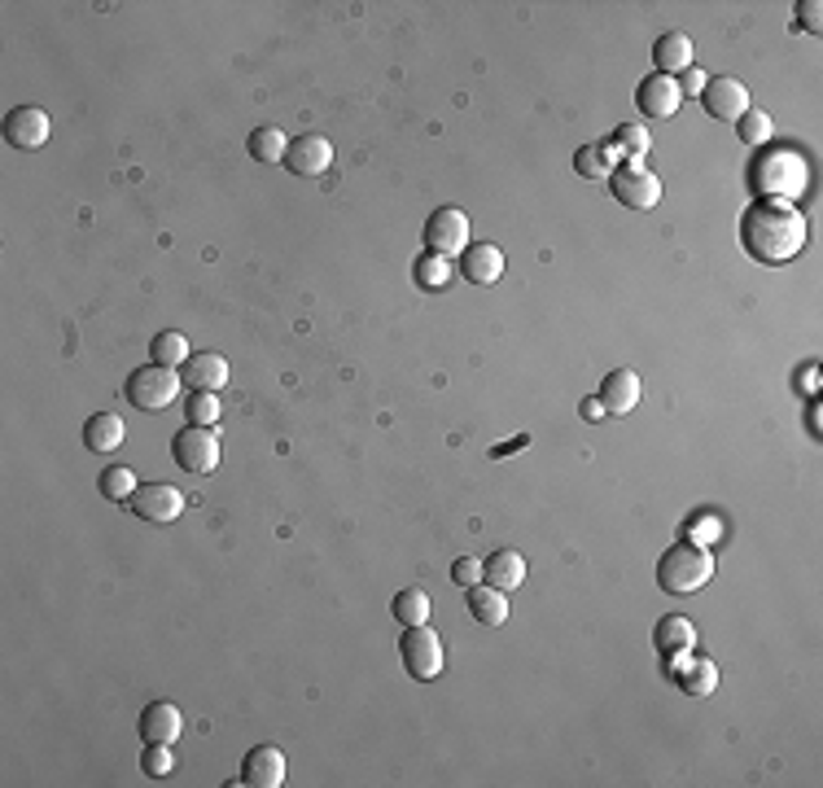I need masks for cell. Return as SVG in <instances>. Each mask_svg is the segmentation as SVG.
<instances>
[{
	"mask_svg": "<svg viewBox=\"0 0 823 788\" xmlns=\"http://www.w3.org/2000/svg\"><path fill=\"white\" fill-rule=\"evenodd\" d=\"M399 658H403V666H408V675L412 679H439L443 675V662H447L443 640H439L425 622H421V627H403Z\"/></svg>",
	"mask_w": 823,
	"mask_h": 788,
	"instance_id": "obj_7",
	"label": "cell"
},
{
	"mask_svg": "<svg viewBox=\"0 0 823 788\" xmlns=\"http://www.w3.org/2000/svg\"><path fill=\"white\" fill-rule=\"evenodd\" d=\"M618 162H622V158H618L613 140H604V145H583V149L574 154V171L588 176V180H609Z\"/></svg>",
	"mask_w": 823,
	"mask_h": 788,
	"instance_id": "obj_24",
	"label": "cell"
},
{
	"mask_svg": "<svg viewBox=\"0 0 823 788\" xmlns=\"http://www.w3.org/2000/svg\"><path fill=\"white\" fill-rule=\"evenodd\" d=\"M236 785L250 788H281L285 785V754L276 745H254L241 763V780Z\"/></svg>",
	"mask_w": 823,
	"mask_h": 788,
	"instance_id": "obj_15",
	"label": "cell"
},
{
	"mask_svg": "<svg viewBox=\"0 0 823 788\" xmlns=\"http://www.w3.org/2000/svg\"><path fill=\"white\" fill-rule=\"evenodd\" d=\"M736 136L749 145V149H762L771 140V114L767 111H745L736 118Z\"/></svg>",
	"mask_w": 823,
	"mask_h": 788,
	"instance_id": "obj_31",
	"label": "cell"
},
{
	"mask_svg": "<svg viewBox=\"0 0 823 788\" xmlns=\"http://www.w3.org/2000/svg\"><path fill=\"white\" fill-rule=\"evenodd\" d=\"M220 412H224V408H220L215 395H202V390L189 395V425H207V430H211V425L220 421Z\"/></svg>",
	"mask_w": 823,
	"mask_h": 788,
	"instance_id": "obj_33",
	"label": "cell"
},
{
	"mask_svg": "<svg viewBox=\"0 0 823 788\" xmlns=\"http://www.w3.org/2000/svg\"><path fill=\"white\" fill-rule=\"evenodd\" d=\"M127 508H131L140 522H149V526H171V522L184 513V495H180L176 486H167V482H140V486L131 491Z\"/></svg>",
	"mask_w": 823,
	"mask_h": 788,
	"instance_id": "obj_9",
	"label": "cell"
},
{
	"mask_svg": "<svg viewBox=\"0 0 823 788\" xmlns=\"http://www.w3.org/2000/svg\"><path fill=\"white\" fill-rule=\"evenodd\" d=\"M171 460L184 473H215L220 469V434L207 425H184L171 439Z\"/></svg>",
	"mask_w": 823,
	"mask_h": 788,
	"instance_id": "obj_8",
	"label": "cell"
},
{
	"mask_svg": "<svg viewBox=\"0 0 823 788\" xmlns=\"http://www.w3.org/2000/svg\"><path fill=\"white\" fill-rule=\"evenodd\" d=\"M245 149H250V158H254V162H285L289 140H285V132H281V127L263 123V127H254V132H250Z\"/></svg>",
	"mask_w": 823,
	"mask_h": 788,
	"instance_id": "obj_26",
	"label": "cell"
},
{
	"mask_svg": "<svg viewBox=\"0 0 823 788\" xmlns=\"http://www.w3.org/2000/svg\"><path fill=\"white\" fill-rule=\"evenodd\" d=\"M461 276L469 285H495L504 276V250L490 241H473L469 250L461 254Z\"/></svg>",
	"mask_w": 823,
	"mask_h": 788,
	"instance_id": "obj_18",
	"label": "cell"
},
{
	"mask_svg": "<svg viewBox=\"0 0 823 788\" xmlns=\"http://www.w3.org/2000/svg\"><path fill=\"white\" fill-rule=\"evenodd\" d=\"M653 640H657V653L679 658V653H693V644H697V627H693V618H684V613H666V618H657Z\"/></svg>",
	"mask_w": 823,
	"mask_h": 788,
	"instance_id": "obj_21",
	"label": "cell"
},
{
	"mask_svg": "<svg viewBox=\"0 0 823 788\" xmlns=\"http://www.w3.org/2000/svg\"><path fill=\"white\" fill-rule=\"evenodd\" d=\"M171 767H176L171 745H145V754H140V771L145 776H171Z\"/></svg>",
	"mask_w": 823,
	"mask_h": 788,
	"instance_id": "obj_34",
	"label": "cell"
},
{
	"mask_svg": "<svg viewBox=\"0 0 823 788\" xmlns=\"http://www.w3.org/2000/svg\"><path fill=\"white\" fill-rule=\"evenodd\" d=\"M285 167L294 171V176H325L329 167H334V140L329 136H320V132H303L298 140H289V149H285Z\"/></svg>",
	"mask_w": 823,
	"mask_h": 788,
	"instance_id": "obj_10",
	"label": "cell"
},
{
	"mask_svg": "<svg viewBox=\"0 0 823 788\" xmlns=\"http://www.w3.org/2000/svg\"><path fill=\"white\" fill-rule=\"evenodd\" d=\"M806 216L793 202L758 198L740 216V245L753 263H793L806 250Z\"/></svg>",
	"mask_w": 823,
	"mask_h": 788,
	"instance_id": "obj_1",
	"label": "cell"
},
{
	"mask_svg": "<svg viewBox=\"0 0 823 788\" xmlns=\"http://www.w3.org/2000/svg\"><path fill=\"white\" fill-rule=\"evenodd\" d=\"M679 80H684V84H679V93H684V97H701V93H706V80H709V75L701 71V66H688V71H684Z\"/></svg>",
	"mask_w": 823,
	"mask_h": 788,
	"instance_id": "obj_36",
	"label": "cell"
},
{
	"mask_svg": "<svg viewBox=\"0 0 823 788\" xmlns=\"http://www.w3.org/2000/svg\"><path fill=\"white\" fill-rule=\"evenodd\" d=\"M675 683L688 692V696H709L718 687V666L709 658H693L684 666H675Z\"/></svg>",
	"mask_w": 823,
	"mask_h": 788,
	"instance_id": "obj_25",
	"label": "cell"
},
{
	"mask_svg": "<svg viewBox=\"0 0 823 788\" xmlns=\"http://www.w3.org/2000/svg\"><path fill=\"white\" fill-rule=\"evenodd\" d=\"M180 386H184V381H180L176 368L145 364V368H131V377H127V395H123V399H131L140 412H162V408L176 403Z\"/></svg>",
	"mask_w": 823,
	"mask_h": 788,
	"instance_id": "obj_4",
	"label": "cell"
},
{
	"mask_svg": "<svg viewBox=\"0 0 823 788\" xmlns=\"http://www.w3.org/2000/svg\"><path fill=\"white\" fill-rule=\"evenodd\" d=\"M180 381L189 390H202V395H215L229 386V359L215 355V350H202V355H189L184 368H180Z\"/></svg>",
	"mask_w": 823,
	"mask_h": 788,
	"instance_id": "obj_16",
	"label": "cell"
},
{
	"mask_svg": "<svg viewBox=\"0 0 823 788\" xmlns=\"http://www.w3.org/2000/svg\"><path fill=\"white\" fill-rule=\"evenodd\" d=\"M123 439H127V425H123V417H115V412H97V417L84 421V448L97 451V455L118 451Z\"/></svg>",
	"mask_w": 823,
	"mask_h": 788,
	"instance_id": "obj_22",
	"label": "cell"
},
{
	"mask_svg": "<svg viewBox=\"0 0 823 788\" xmlns=\"http://www.w3.org/2000/svg\"><path fill=\"white\" fill-rule=\"evenodd\" d=\"M749 185L758 189V198L793 202L811 189V162L798 145H762L749 162Z\"/></svg>",
	"mask_w": 823,
	"mask_h": 788,
	"instance_id": "obj_2",
	"label": "cell"
},
{
	"mask_svg": "<svg viewBox=\"0 0 823 788\" xmlns=\"http://www.w3.org/2000/svg\"><path fill=\"white\" fill-rule=\"evenodd\" d=\"M802 386H806V390H811V395H815V390H820V368H815V364H811V368H806V372H802Z\"/></svg>",
	"mask_w": 823,
	"mask_h": 788,
	"instance_id": "obj_39",
	"label": "cell"
},
{
	"mask_svg": "<svg viewBox=\"0 0 823 788\" xmlns=\"http://www.w3.org/2000/svg\"><path fill=\"white\" fill-rule=\"evenodd\" d=\"M97 486H102V495H106V500H115V504H127V500H131V491H136L140 482L131 477V469H127V464H110V469H102Z\"/></svg>",
	"mask_w": 823,
	"mask_h": 788,
	"instance_id": "obj_30",
	"label": "cell"
},
{
	"mask_svg": "<svg viewBox=\"0 0 823 788\" xmlns=\"http://www.w3.org/2000/svg\"><path fill=\"white\" fill-rule=\"evenodd\" d=\"M136 732H140L145 745H176L180 732H184V714L171 701H149L136 718Z\"/></svg>",
	"mask_w": 823,
	"mask_h": 788,
	"instance_id": "obj_12",
	"label": "cell"
},
{
	"mask_svg": "<svg viewBox=\"0 0 823 788\" xmlns=\"http://www.w3.org/2000/svg\"><path fill=\"white\" fill-rule=\"evenodd\" d=\"M469 613L473 622H482V627H504L508 622V600H504L499 587L477 582V587H469Z\"/></svg>",
	"mask_w": 823,
	"mask_h": 788,
	"instance_id": "obj_23",
	"label": "cell"
},
{
	"mask_svg": "<svg viewBox=\"0 0 823 788\" xmlns=\"http://www.w3.org/2000/svg\"><path fill=\"white\" fill-rule=\"evenodd\" d=\"M709 578H714V557L693 539H684V544H675L657 557V587L671 591V596H693V591L706 587Z\"/></svg>",
	"mask_w": 823,
	"mask_h": 788,
	"instance_id": "obj_3",
	"label": "cell"
},
{
	"mask_svg": "<svg viewBox=\"0 0 823 788\" xmlns=\"http://www.w3.org/2000/svg\"><path fill=\"white\" fill-rule=\"evenodd\" d=\"M49 132H53V123L40 106H18V111L4 114V140L13 149H44Z\"/></svg>",
	"mask_w": 823,
	"mask_h": 788,
	"instance_id": "obj_13",
	"label": "cell"
},
{
	"mask_svg": "<svg viewBox=\"0 0 823 788\" xmlns=\"http://www.w3.org/2000/svg\"><path fill=\"white\" fill-rule=\"evenodd\" d=\"M798 22L811 31V35H820V27H823V4L820 0H806V4H798Z\"/></svg>",
	"mask_w": 823,
	"mask_h": 788,
	"instance_id": "obj_37",
	"label": "cell"
},
{
	"mask_svg": "<svg viewBox=\"0 0 823 788\" xmlns=\"http://www.w3.org/2000/svg\"><path fill=\"white\" fill-rule=\"evenodd\" d=\"M452 578H456L461 587H477V582H482V561H477V557H461V561L452 565Z\"/></svg>",
	"mask_w": 823,
	"mask_h": 788,
	"instance_id": "obj_35",
	"label": "cell"
},
{
	"mask_svg": "<svg viewBox=\"0 0 823 788\" xmlns=\"http://www.w3.org/2000/svg\"><path fill=\"white\" fill-rule=\"evenodd\" d=\"M394 618L403 622V627H421L425 618H430V596L421 591V587H403L399 596H394Z\"/></svg>",
	"mask_w": 823,
	"mask_h": 788,
	"instance_id": "obj_28",
	"label": "cell"
},
{
	"mask_svg": "<svg viewBox=\"0 0 823 788\" xmlns=\"http://www.w3.org/2000/svg\"><path fill=\"white\" fill-rule=\"evenodd\" d=\"M595 399L604 403V412H613V417H626L635 403H640V372L635 368H613L604 381H600V390H595Z\"/></svg>",
	"mask_w": 823,
	"mask_h": 788,
	"instance_id": "obj_17",
	"label": "cell"
},
{
	"mask_svg": "<svg viewBox=\"0 0 823 788\" xmlns=\"http://www.w3.org/2000/svg\"><path fill=\"white\" fill-rule=\"evenodd\" d=\"M609 193L631 211H653L662 202V180L644 162H622L609 176Z\"/></svg>",
	"mask_w": 823,
	"mask_h": 788,
	"instance_id": "obj_6",
	"label": "cell"
},
{
	"mask_svg": "<svg viewBox=\"0 0 823 788\" xmlns=\"http://www.w3.org/2000/svg\"><path fill=\"white\" fill-rule=\"evenodd\" d=\"M189 355H193V350H189V338H184V334H158V338L149 342V359L162 364V368H184Z\"/></svg>",
	"mask_w": 823,
	"mask_h": 788,
	"instance_id": "obj_29",
	"label": "cell"
},
{
	"mask_svg": "<svg viewBox=\"0 0 823 788\" xmlns=\"http://www.w3.org/2000/svg\"><path fill=\"white\" fill-rule=\"evenodd\" d=\"M482 582L499 587L504 596H508V591H517V587L526 582V557H521V553H513V548L490 553V557L482 561Z\"/></svg>",
	"mask_w": 823,
	"mask_h": 788,
	"instance_id": "obj_20",
	"label": "cell"
},
{
	"mask_svg": "<svg viewBox=\"0 0 823 788\" xmlns=\"http://www.w3.org/2000/svg\"><path fill=\"white\" fill-rule=\"evenodd\" d=\"M679 106H684L679 80L657 75V71H653L648 80H640V88H635V111L644 114V118H675Z\"/></svg>",
	"mask_w": 823,
	"mask_h": 788,
	"instance_id": "obj_11",
	"label": "cell"
},
{
	"mask_svg": "<svg viewBox=\"0 0 823 788\" xmlns=\"http://www.w3.org/2000/svg\"><path fill=\"white\" fill-rule=\"evenodd\" d=\"M613 149H618V158H626V162H640L648 149H653V140H648V127L644 123H622L613 136Z\"/></svg>",
	"mask_w": 823,
	"mask_h": 788,
	"instance_id": "obj_27",
	"label": "cell"
},
{
	"mask_svg": "<svg viewBox=\"0 0 823 788\" xmlns=\"http://www.w3.org/2000/svg\"><path fill=\"white\" fill-rule=\"evenodd\" d=\"M701 106H706L709 118H740V114L749 111V88L740 84V80H731V75H709L706 80V93H701Z\"/></svg>",
	"mask_w": 823,
	"mask_h": 788,
	"instance_id": "obj_14",
	"label": "cell"
},
{
	"mask_svg": "<svg viewBox=\"0 0 823 788\" xmlns=\"http://www.w3.org/2000/svg\"><path fill=\"white\" fill-rule=\"evenodd\" d=\"M416 285L421 290H447L452 285V263L434 259V254H421L416 259Z\"/></svg>",
	"mask_w": 823,
	"mask_h": 788,
	"instance_id": "obj_32",
	"label": "cell"
},
{
	"mask_svg": "<svg viewBox=\"0 0 823 788\" xmlns=\"http://www.w3.org/2000/svg\"><path fill=\"white\" fill-rule=\"evenodd\" d=\"M579 412H583V421H600V417H604V403H600V399H583Z\"/></svg>",
	"mask_w": 823,
	"mask_h": 788,
	"instance_id": "obj_38",
	"label": "cell"
},
{
	"mask_svg": "<svg viewBox=\"0 0 823 788\" xmlns=\"http://www.w3.org/2000/svg\"><path fill=\"white\" fill-rule=\"evenodd\" d=\"M693 53H697V44H693V35H684V31H666L657 44H653V66H657V75H684L688 66H693Z\"/></svg>",
	"mask_w": 823,
	"mask_h": 788,
	"instance_id": "obj_19",
	"label": "cell"
},
{
	"mask_svg": "<svg viewBox=\"0 0 823 788\" xmlns=\"http://www.w3.org/2000/svg\"><path fill=\"white\" fill-rule=\"evenodd\" d=\"M469 216L461 207H439L430 220H425V254L434 259H461L469 250Z\"/></svg>",
	"mask_w": 823,
	"mask_h": 788,
	"instance_id": "obj_5",
	"label": "cell"
}]
</instances>
